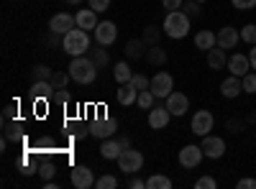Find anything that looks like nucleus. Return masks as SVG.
Here are the masks:
<instances>
[{
    "instance_id": "1",
    "label": "nucleus",
    "mask_w": 256,
    "mask_h": 189,
    "mask_svg": "<svg viewBox=\"0 0 256 189\" xmlns=\"http://www.w3.org/2000/svg\"><path fill=\"white\" fill-rule=\"evenodd\" d=\"M100 67L95 61L84 54V56H72V64H70V77L77 82V85H92L95 77H98Z\"/></svg>"
},
{
    "instance_id": "2",
    "label": "nucleus",
    "mask_w": 256,
    "mask_h": 189,
    "mask_svg": "<svg viewBox=\"0 0 256 189\" xmlns=\"http://www.w3.org/2000/svg\"><path fill=\"white\" fill-rule=\"evenodd\" d=\"M62 46L70 56H84L90 51V31L82 28H72L70 33L62 36Z\"/></svg>"
},
{
    "instance_id": "3",
    "label": "nucleus",
    "mask_w": 256,
    "mask_h": 189,
    "mask_svg": "<svg viewBox=\"0 0 256 189\" xmlns=\"http://www.w3.org/2000/svg\"><path fill=\"white\" fill-rule=\"evenodd\" d=\"M162 28L169 38H184L190 33V15L184 10H169Z\"/></svg>"
},
{
    "instance_id": "4",
    "label": "nucleus",
    "mask_w": 256,
    "mask_h": 189,
    "mask_svg": "<svg viewBox=\"0 0 256 189\" xmlns=\"http://www.w3.org/2000/svg\"><path fill=\"white\" fill-rule=\"evenodd\" d=\"M141 166H144V154L136 151V149H126L120 156H118V169L123 174H138L141 172Z\"/></svg>"
},
{
    "instance_id": "5",
    "label": "nucleus",
    "mask_w": 256,
    "mask_h": 189,
    "mask_svg": "<svg viewBox=\"0 0 256 189\" xmlns=\"http://www.w3.org/2000/svg\"><path fill=\"white\" fill-rule=\"evenodd\" d=\"M212 125H216V118H212L210 110H198L192 115V123H190V131L195 136H208L212 131Z\"/></svg>"
},
{
    "instance_id": "6",
    "label": "nucleus",
    "mask_w": 256,
    "mask_h": 189,
    "mask_svg": "<svg viewBox=\"0 0 256 189\" xmlns=\"http://www.w3.org/2000/svg\"><path fill=\"white\" fill-rule=\"evenodd\" d=\"M92 33H95V44H100V46H113L118 38V28L113 20H100Z\"/></svg>"
},
{
    "instance_id": "7",
    "label": "nucleus",
    "mask_w": 256,
    "mask_h": 189,
    "mask_svg": "<svg viewBox=\"0 0 256 189\" xmlns=\"http://www.w3.org/2000/svg\"><path fill=\"white\" fill-rule=\"evenodd\" d=\"M152 90L159 100H166L169 95L174 92V79H172V74H166V72H159L156 77H152Z\"/></svg>"
},
{
    "instance_id": "8",
    "label": "nucleus",
    "mask_w": 256,
    "mask_h": 189,
    "mask_svg": "<svg viewBox=\"0 0 256 189\" xmlns=\"http://www.w3.org/2000/svg\"><path fill=\"white\" fill-rule=\"evenodd\" d=\"M202 159H205V154H202L200 146H195V143L184 146V149L180 151V166H182V169H195V166H200Z\"/></svg>"
},
{
    "instance_id": "9",
    "label": "nucleus",
    "mask_w": 256,
    "mask_h": 189,
    "mask_svg": "<svg viewBox=\"0 0 256 189\" xmlns=\"http://www.w3.org/2000/svg\"><path fill=\"white\" fill-rule=\"evenodd\" d=\"M200 149L208 159H220L226 154V141L220 136H202V143H200Z\"/></svg>"
},
{
    "instance_id": "10",
    "label": "nucleus",
    "mask_w": 256,
    "mask_h": 189,
    "mask_svg": "<svg viewBox=\"0 0 256 189\" xmlns=\"http://www.w3.org/2000/svg\"><path fill=\"white\" fill-rule=\"evenodd\" d=\"M116 131H118V120H113V118H98V120L90 125V136H95V138H100V141L110 138Z\"/></svg>"
},
{
    "instance_id": "11",
    "label": "nucleus",
    "mask_w": 256,
    "mask_h": 189,
    "mask_svg": "<svg viewBox=\"0 0 256 189\" xmlns=\"http://www.w3.org/2000/svg\"><path fill=\"white\" fill-rule=\"evenodd\" d=\"M72 184H74L77 189H92V187H95V174H92V169H88V166H82V164L72 166Z\"/></svg>"
},
{
    "instance_id": "12",
    "label": "nucleus",
    "mask_w": 256,
    "mask_h": 189,
    "mask_svg": "<svg viewBox=\"0 0 256 189\" xmlns=\"http://www.w3.org/2000/svg\"><path fill=\"white\" fill-rule=\"evenodd\" d=\"M74 26H77V20H74V15H70V13H56V15L49 20V31H52V33H59V36L70 33Z\"/></svg>"
},
{
    "instance_id": "13",
    "label": "nucleus",
    "mask_w": 256,
    "mask_h": 189,
    "mask_svg": "<svg viewBox=\"0 0 256 189\" xmlns=\"http://www.w3.org/2000/svg\"><path fill=\"white\" fill-rule=\"evenodd\" d=\"M166 110L172 113V115H177V118H182L187 110H190V100H187V95H182V92H172L166 97Z\"/></svg>"
},
{
    "instance_id": "14",
    "label": "nucleus",
    "mask_w": 256,
    "mask_h": 189,
    "mask_svg": "<svg viewBox=\"0 0 256 189\" xmlns=\"http://www.w3.org/2000/svg\"><path fill=\"white\" fill-rule=\"evenodd\" d=\"M169 118H172V113L166 110V105H154V108L148 110V125H152L154 131H162V128H166Z\"/></svg>"
},
{
    "instance_id": "15",
    "label": "nucleus",
    "mask_w": 256,
    "mask_h": 189,
    "mask_svg": "<svg viewBox=\"0 0 256 189\" xmlns=\"http://www.w3.org/2000/svg\"><path fill=\"white\" fill-rule=\"evenodd\" d=\"M238 41H241V33L233 28V26H223L220 31H218V46L220 49H236L238 46Z\"/></svg>"
},
{
    "instance_id": "16",
    "label": "nucleus",
    "mask_w": 256,
    "mask_h": 189,
    "mask_svg": "<svg viewBox=\"0 0 256 189\" xmlns=\"http://www.w3.org/2000/svg\"><path fill=\"white\" fill-rule=\"evenodd\" d=\"M228 69H230L233 77H244V74L251 72V59L246 54H233L228 59Z\"/></svg>"
},
{
    "instance_id": "17",
    "label": "nucleus",
    "mask_w": 256,
    "mask_h": 189,
    "mask_svg": "<svg viewBox=\"0 0 256 189\" xmlns=\"http://www.w3.org/2000/svg\"><path fill=\"white\" fill-rule=\"evenodd\" d=\"M74 20H77V28H82V31H95V28H98V10L82 8V10H77Z\"/></svg>"
},
{
    "instance_id": "18",
    "label": "nucleus",
    "mask_w": 256,
    "mask_h": 189,
    "mask_svg": "<svg viewBox=\"0 0 256 189\" xmlns=\"http://www.w3.org/2000/svg\"><path fill=\"white\" fill-rule=\"evenodd\" d=\"M126 149H123V143H120V138H105L102 141V146H100V156L102 159H118L120 154H123Z\"/></svg>"
},
{
    "instance_id": "19",
    "label": "nucleus",
    "mask_w": 256,
    "mask_h": 189,
    "mask_svg": "<svg viewBox=\"0 0 256 189\" xmlns=\"http://www.w3.org/2000/svg\"><path fill=\"white\" fill-rule=\"evenodd\" d=\"M244 92V85H241V77H228V79H223V85H220V95L223 97H228V100H233V97H238Z\"/></svg>"
},
{
    "instance_id": "20",
    "label": "nucleus",
    "mask_w": 256,
    "mask_h": 189,
    "mask_svg": "<svg viewBox=\"0 0 256 189\" xmlns=\"http://www.w3.org/2000/svg\"><path fill=\"white\" fill-rule=\"evenodd\" d=\"M208 67L210 69H223V67H228V56H226V49H220V46H212L210 51H208Z\"/></svg>"
},
{
    "instance_id": "21",
    "label": "nucleus",
    "mask_w": 256,
    "mask_h": 189,
    "mask_svg": "<svg viewBox=\"0 0 256 189\" xmlns=\"http://www.w3.org/2000/svg\"><path fill=\"white\" fill-rule=\"evenodd\" d=\"M136 97H138V90L131 85V82H126V85H120L118 87V92H116V100H118V105H134L136 102Z\"/></svg>"
},
{
    "instance_id": "22",
    "label": "nucleus",
    "mask_w": 256,
    "mask_h": 189,
    "mask_svg": "<svg viewBox=\"0 0 256 189\" xmlns=\"http://www.w3.org/2000/svg\"><path fill=\"white\" fill-rule=\"evenodd\" d=\"M146 46H148V44H146L144 38H131V41L126 44V49H123V51H126V56H128V59H141V56H146V51H148Z\"/></svg>"
},
{
    "instance_id": "23",
    "label": "nucleus",
    "mask_w": 256,
    "mask_h": 189,
    "mask_svg": "<svg viewBox=\"0 0 256 189\" xmlns=\"http://www.w3.org/2000/svg\"><path fill=\"white\" fill-rule=\"evenodd\" d=\"M195 46L200 51H210L212 46H218V33H212V31H200L195 36Z\"/></svg>"
},
{
    "instance_id": "24",
    "label": "nucleus",
    "mask_w": 256,
    "mask_h": 189,
    "mask_svg": "<svg viewBox=\"0 0 256 189\" xmlns=\"http://www.w3.org/2000/svg\"><path fill=\"white\" fill-rule=\"evenodd\" d=\"M146 59H148V64H152V67H164L169 56H166V51L162 49V44H156V46H148Z\"/></svg>"
},
{
    "instance_id": "25",
    "label": "nucleus",
    "mask_w": 256,
    "mask_h": 189,
    "mask_svg": "<svg viewBox=\"0 0 256 189\" xmlns=\"http://www.w3.org/2000/svg\"><path fill=\"white\" fill-rule=\"evenodd\" d=\"M52 92H54V87H52V82H49V79L34 82V87H31V97H34V100H49Z\"/></svg>"
},
{
    "instance_id": "26",
    "label": "nucleus",
    "mask_w": 256,
    "mask_h": 189,
    "mask_svg": "<svg viewBox=\"0 0 256 189\" xmlns=\"http://www.w3.org/2000/svg\"><path fill=\"white\" fill-rule=\"evenodd\" d=\"M113 77H116L118 85H126V82H131L134 72H131V67H128V61H118V64L113 67Z\"/></svg>"
},
{
    "instance_id": "27",
    "label": "nucleus",
    "mask_w": 256,
    "mask_h": 189,
    "mask_svg": "<svg viewBox=\"0 0 256 189\" xmlns=\"http://www.w3.org/2000/svg\"><path fill=\"white\" fill-rule=\"evenodd\" d=\"M88 56H90V59L95 61V64H98L100 69L110 64V56H108V51H105V49H102L100 44H95V49H90V51H88Z\"/></svg>"
},
{
    "instance_id": "28",
    "label": "nucleus",
    "mask_w": 256,
    "mask_h": 189,
    "mask_svg": "<svg viewBox=\"0 0 256 189\" xmlns=\"http://www.w3.org/2000/svg\"><path fill=\"white\" fill-rule=\"evenodd\" d=\"M146 189H172V179L164 174H154L146 179Z\"/></svg>"
},
{
    "instance_id": "29",
    "label": "nucleus",
    "mask_w": 256,
    "mask_h": 189,
    "mask_svg": "<svg viewBox=\"0 0 256 189\" xmlns=\"http://www.w3.org/2000/svg\"><path fill=\"white\" fill-rule=\"evenodd\" d=\"M20 131H24V125H20V123L3 120V136H6L8 141H18V138H20Z\"/></svg>"
},
{
    "instance_id": "30",
    "label": "nucleus",
    "mask_w": 256,
    "mask_h": 189,
    "mask_svg": "<svg viewBox=\"0 0 256 189\" xmlns=\"http://www.w3.org/2000/svg\"><path fill=\"white\" fill-rule=\"evenodd\" d=\"M156 95L152 92V90H144V92H138V97H136V102H138V108H144V110H152L154 105H156Z\"/></svg>"
},
{
    "instance_id": "31",
    "label": "nucleus",
    "mask_w": 256,
    "mask_h": 189,
    "mask_svg": "<svg viewBox=\"0 0 256 189\" xmlns=\"http://www.w3.org/2000/svg\"><path fill=\"white\" fill-rule=\"evenodd\" d=\"M162 31H164V28H159V26H146L141 38L146 41L148 46H156V44H159V38H162Z\"/></svg>"
},
{
    "instance_id": "32",
    "label": "nucleus",
    "mask_w": 256,
    "mask_h": 189,
    "mask_svg": "<svg viewBox=\"0 0 256 189\" xmlns=\"http://www.w3.org/2000/svg\"><path fill=\"white\" fill-rule=\"evenodd\" d=\"M70 79H72L70 72H54L49 82H52V87H54V90H64V87L70 85Z\"/></svg>"
},
{
    "instance_id": "33",
    "label": "nucleus",
    "mask_w": 256,
    "mask_h": 189,
    "mask_svg": "<svg viewBox=\"0 0 256 189\" xmlns=\"http://www.w3.org/2000/svg\"><path fill=\"white\" fill-rule=\"evenodd\" d=\"M52 74H54V69H49L46 64H36V67L31 69V79H34V82H41V79H52Z\"/></svg>"
},
{
    "instance_id": "34",
    "label": "nucleus",
    "mask_w": 256,
    "mask_h": 189,
    "mask_svg": "<svg viewBox=\"0 0 256 189\" xmlns=\"http://www.w3.org/2000/svg\"><path fill=\"white\" fill-rule=\"evenodd\" d=\"M95 189H118V179L113 174H102L95 179Z\"/></svg>"
},
{
    "instance_id": "35",
    "label": "nucleus",
    "mask_w": 256,
    "mask_h": 189,
    "mask_svg": "<svg viewBox=\"0 0 256 189\" xmlns=\"http://www.w3.org/2000/svg\"><path fill=\"white\" fill-rule=\"evenodd\" d=\"M241 85H244V92L246 95H256V72H248L241 77Z\"/></svg>"
},
{
    "instance_id": "36",
    "label": "nucleus",
    "mask_w": 256,
    "mask_h": 189,
    "mask_svg": "<svg viewBox=\"0 0 256 189\" xmlns=\"http://www.w3.org/2000/svg\"><path fill=\"white\" fill-rule=\"evenodd\" d=\"M54 174H56V166H54V161H44V164L38 166V177L44 179V182H49Z\"/></svg>"
},
{
    "instance_id": "37",
    "label": "nucleus",
    "mask_w": 256,
    "mask_h": 189,
    "mask_svg": "<svg viewBox=\"0 0 256 189\" xmlns=\"http://www.w3.org/2000/svg\"><path fill=\"white\" fill-rule=\"evenodd\" d=\"M72 97H70V92L67 90H54L52 95H49V102L52 105H67Z\"/></svg>"
},
{
    "instance_id": "38",
    "label": "nucleus",
    "mask_w": 256,
    "mask_h": 189,
    "mask_svg": "<svg viewBox=\"0 0 256 189\" xmlns=\"http://www.w3.org/2000/svg\"><path fill=\"white\" fill-rule=\"evenodd\" d=\"M241 41H246V44H256V23H248L241 28Z\"/></svg>"
},
{
    "instance_id": "39",
    "label": "nucleus",
    "mask_w": 256,
    "mask_h": 189,
    "mask_svg": "<svg viewBox=\"0 0 256 189\" xmlns=\"http://www.w3.org/2000/svg\"><path fill=\"white\" fill-rule=\"evenodd\" d=\"M131 85H134L138 92H144V90H148V87H152V79H148V77H144V74H134V77H131Z\"/></svg>"
},
{
    "instance_id": "40",
    "label": "nucleus",
    "mask_w": 256,
    "mask_h": 189,
    "mask_svg": "<svg viewBox=\"0 0 256 189\" xmlns=\"http://www.w3.org/2000/svg\"><path fill=\"white\" fill-rule=\"evenodd\" d=\"M70 136H72V138H77V141L88 138V136H90V125H84V123H77L74 128L70 131Z\"/></svg>"
},
{
    "instance_id": "41",
    "label": "nucleus",
    "mask_w": 256,
    "mask_h": 189,
    "mask_svg": "<svg viewBox=\"0 0 256 189\" xmlns=\"http://www.w3.org/2000/svg\"><path fill=\"white\" fill-rule=\"evenodd\" d=\"M182 10H184L190 18H198V15H200V3H198V0H187V3H182Z\"/></svg>"
},
{
    "instance_id": "42",
    "label": "nucleus",
    "mask_w": 256,
    "mask_h": 189,
    "mask_svg": "<svg viewBox=\"0 0 256 189\" xmlns=\"http://www.w3.org/2000/svg\"><path fill=\"white\" fill-rule=\"evenodd\" d=\"M216 187H218V182L212 179V177H200L195 182V189H216Z\"/></svg>"
},
{
    "instance_id": "43",
    "label": "nucleus",
    "mask_w": 256,
    "mask_h": 189,
    "mask_svg": "<svg viewBox=\"0 0 256 189\" xmlns=\"http://www.w3.org/2000/svg\"><path fill=\"white\" fill-rule=\"evenodd\" d=\"M226 128H228L230 133H241V131H244V120H241V118H228V120H226Z\"/></svg>"
},
{
    "instance_id": "44",
    "label": "nucleus",
    "mask_w": 256,
    "mask_h": 189,
    "mask_svg": "<svg viewBox=\"0 0 256 189\" xmlns=\"http://www.w3.org/2000/svg\"><path fill=\"white\" fill-rule=\"evenodd\" d=\"M233 3V8L236 10H251V8H256V0H230Z\"/></svg>"
},
{
    "instance_id": "45",
    "label": "nucleus",
    "mask_w": 256,
    "mask_h": 189,
    "mask_svg": "<svg viewBox=\"0 0 256 189\" xmlns=\"http://www.w3.org/2000/svg\"><path fill=\"white\" fill-rule=\"evenodd\" d=\"M90 8L98 10V13H102V10L110 8V0H90Z\"/></svg>"
},
{
    "instance_id": "46",
    "label": "nucleus",
    "mask_w": 256,
    "mask_h": 189,
    "mask_svg": "<svg viewBox=\"0 0 256 189\" xmlns=\"http://www.w3.org/2000/svg\"><path fill=\"white\" fill-rule=\"evenodd\" d=\"M182 3L184 0H162V5L166 8V13L169 10H182Z\"/></svg>"
},
{
    "instance_id": "47",
    "label": "nucleus",
    "mask_w": 256,
    "mask_h": 189,
    "mask_svg": "<svg viewBox=\"0 0 256 189\" xmlns=\"http://www.w3.org/2000/svg\"><path fill=\"white\" fill-rule=\"evenodd\" d=\"M238 189H256V179H238Z\"/></svg>"
},
{
    "instance_id": "48",
    "label": "nucleus",
    "mask_w": 256,
    "mask_h": 189,
    "mask_svg": "<svg viewBox=\"0 0 256 189\" xmlns=\"http://www.w3.org/2000/svg\"><path fill=\"white\" fill-rule=\"evenodd\" d=\"M128 187H131V189H146V182L141 177H134L131 182H128Z\"/></svg>"
},
{
    "instance_id": "49",
    "label": "nucleus",
    "mask_w": 256,
    "mask_h": 189,
    "mask_svg": "<svg viewBox=\"0 0 256 189\" xmlns=\"http://www.w3.org/2000/svg\"><path fill=\"white\" fill-rule=\"evenodd\" d=\"M13 115H16V108H13V105H8V108L3 110V120H13Z\"/></svg>"
},
{
    "instance_id": "50",
    "label": "nucleus",
    "mask_w": 256,
    "mask_h": 189,
    "mask_svg": "<svg viewBox=\"0 0 256 189\" xmlns=\"http://www.w3.org/2000/svg\"><path fill=\"white\" fill-rule=\"evenodd\" d=\"M248 59H251V69H256V44H254V49L248 51Z\"/></svg>"
},
{
    "instance_id": "51",
    "label": "nucleus",
    "mask_w": 256,
    "mask_h": 189,
    "mask_svg": "<svg viewBox=\"0 0 256 189\" xmlns=\"http://www.w3.org/2000/svg\"><path fill=\"white\" fill-rule=\"evenodd\" d=\"M44 189H59V184H56V182H52V179H49V182H44Z\"/></svg>"
},
{
    "instance_id": "52",
    "label": "nucleus",
    "mask_w": 256,
    "mask_h": 189,
    "mask_svg": "<svg viewBox=\"0 0 256 189\" xmlns=\"http://www.w3.org/2000/svg\"><path fill=\"white\" fill-rule=\"evenodd\" d=\"M118 138H120V143H123V149H131V141H128L126 136H118Z\"/></svg>"
},
{
    "instance_id": "53",
    "label": "nucleus",
    "mask_w": 256,
    "mask_h": 189,
    "mask_svg": "<svg viewBox=\"0 0 256 189\" xmlns=\"http://www.w3.org/2000/svg\"><path fill=\"white\" fill-rule=\"evenodd\" d=\"M64 3H67V5H80L82 0H64Z\"/></svg>"
},
{
    "instance_id": "54",
    "label": "nucleus",
    "mask_w": 256,
    "mask_h": 189,
    "mask_svg": "<svg viewBox=\"0 0 256 189\" xmlns=\"http://www.w3.org/2000/svg\"><path fill=\"white\" fill-rule=\"evenodd\" d=\"M248 123H256V113H251V115H248Z\"/></svg>"
},
{
    "instance_id": "55",
    "label": "nucleus",
    "mask_w": 256,
    "mask_h": 189,
    "mask_svg": "<svg viewBox=\"0 0 256 189\" xmlns=\"http://www.w3.org/2000/svg\"><path fill=\"white\" fill-rule=\"evenodd\" d=\"M198 3H205V0H198Z\"/></svg>"
}]
</instances>
